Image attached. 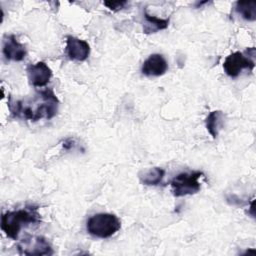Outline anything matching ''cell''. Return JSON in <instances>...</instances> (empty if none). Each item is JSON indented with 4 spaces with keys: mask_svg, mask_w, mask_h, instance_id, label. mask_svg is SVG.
Masks as SVG:
<instances>
[{
    "mask_svg": "<svg viewBox=\"0 0 256 256\" xmlns=\"http://www.w3.org/2000/svg\"><path fill=\"white\" fill-rule=\"evenodd\" d=\"M59 100L51 89L39 91L34 98L24 101L9 103L11 113L19 118L38 121L40 119H51L58 111Z\"/></svg>",
    "mask_w": 256,
    "mask_h": 256,
    "instance_id": "cell-1",
    "label": "cell"
},
{
    "mask_svg": "<svg viewBox=\"0 0 256 256\" xmlns=\"http://www.w3.org/2000/svg\"><path fill=\"white\" fill-rule=\"evenodd\" d=\"M39 221L40 215L37 212V208L30 206L4 213L1 217V229L9 238L17 240L23 227L38 223Z\"/></svg>",
    "mask_w": 256,
    "mask_h": 256,
    "instance_id": "cell-2",
    "label": "cell"
},
{
    "mask_svg": "<svg viewBox=\"0 0 256 256\" xmlns=\"http://www.w3.org/2000/svg\"><path fill=\"white\" fill-rule=\"evenodd\" d=\"M121 227L117 216L111 213H97L91 216L86 223L87 232L97 238H109Z\"/></svg>",
    "mask_w": 256,
    "mask_h": 256,
    "instance_id": "cell-3",
    "label": "cell"
},
{
    "mask_svg": "<svg viewBox=\"0 0 256 256\" xmlns=\"http://www.w3.org/2000/svg\"><path fill=\"white\" fill-rule=\"evenodd\" d=\"M247 54L236 51L231 53L226 57L223 63V68L225 73L231 77L236 78L241 74L244 69L253 70L255 67V62L253 60L255 56V49L253 47L246 50Z\"/></svg>",
    "mask_w": 256,
    "mask_h": 256,
    "instance_id": "cell-4",
    "label": "cell"
},
{
    "mask_svg": "<svg viewBox=\"0 0 256 256\" xmlns=\"http://www.w3.org/2000/svg\"><path fill=\"white\" fill-rule=\"evenodd\" d=\"M203 176V173L200 171L179 173L170 182L173 195L181 197L197 193L201 188L199 179Z\"/></svg>",
    "mask_w": 256,
    "mask_h": 256,
    "instance_id": "cell-5",
    "label": "cell"
},
{
    "mask_svg": "<svg viewBox=\"0 0 256 256\" xmlns=\"http://www.w3.org/2000/svg\"><path fill=\"white\" fill-rule=\"evenodd\" d=\"M22 255H52L54 253L50 243L42 236H29L24 238L17 246Z\"/></svg>",
    "mask_w": 256,
    "mask_h": 256,
    "instance_id": "cell-6",
    "label": "cell"
},
{
    "mask_svg": "<svg viewBox=\"0 0 256 256\" xmlns=\"http://www.w3.org/2000/svg\"><path fill=\"white\" fill-rule=\"evenodd\" d=\"M65 51L69 59L74 61H85L90 54V46L84 40L73 36H67Z\"/></svg>",
    "mask_w": 256,
    "mask_h": 256,
    "instance_id": "cell-7",
    "label": "cell"
},
{
    "mask_svg": "<svg viewBox=\"0 0 256 256\" xmlns=\"http://www.w3.org/2000/svg\"><path fill=\"white\" fill-rule=\"evenodd\" d=\"M28 79L34 87L45 86L52 77V70L45 62H37L31 64L27 68Z\"/></svg>",
    "mask_w": 256,
    "mask_h": 256,
    "instance_id": "cell-8",
    "label": "cell"
},
{
    "mask_svg": "<svg viewBox=\"0 0 256 256\" xmlns=\"http://www.w3.org/2000/svg\"><path fill=\"white\" fill-rule=\"evenodd\" d=\"M3 55L9 61H22L27 52L23 44H21L14 35H6L3 38Z\"/></svg>",
    "mask_w": 256,
    "mask_h": 256,
    "instance_id": "cell-9",
    "label": "cell"
},
{
    "mask_svg": "<svg viewBox=\"0 0 256 256\" xmlns=\"http://www.w3.org/2000/svg\"><path fill=\"white\" fill-rule=\"evenodd\" d=\"M167 69H168V63L164 58V56L158 53H154V54H151L143 62L141 67V72L148 77H151V76L158 77L165 74Z\"/></svg>",
    "mask_w": 256,
    "mask_h": 256,
    "instance_id": "cell-10",
    "label": "cell"
},
{
    "mask_svg": "<svg viewBox=\"0 0 256 256\" xmlns=\"http://www.w3.org/2000/svg\"><path fill=\"white\" fill-rule=\"evenodd\" d=\"M206 128L213 138H216L224 125V114L221 111H212L205 120Z\"/></svg>",
    "mask_w": 256,
    "mask_h": 256,
    "instance_id": "cell-11",
    "label": "cell"
},
{
    "mask_svg": "<svg viewBox=\"0 0 256 256\" xmlns=\"http://www.w3.org/2000/svg\"><path fill=\"white\" fill-rule=\"evenodd\" d=\"M165 175V170L160 167L150 168L139 174L141 183L148 186H156L162 182V179Z\"/></svg>",
    "mask_w": 256,
    "mask_h": 256,
    "instance_id": "cell-12",
    "label": "cell"
},
{
    "mask_svg": "<svg viewBox=\"0 0 256 256\" xmlns=\"http://www.w3.org/2000/svg\"><path fill=\"white\" fill-rule=\"evenodd\" d=\"M144 18H145V25L143 31L145 33H155L159 30H164L168 27L169 19H160L155 16L148 14V12L144 11Z\"/></svg>",
    "mask_w": 256,
    "mask_h": 256,
    "instance_id": "cell-13",
    "label": "cell"
},
{
    "mask_svg": "<svg viewBox=\"0 0 256 256\" xmlns=\"http://www.w3.org/2000/svg\"><path fill=\"white\" fill-rule=\"evenodd\" d=\"M235 11L247 21H254L256 19V3L254 1L236 2Z\"/></svg>",
    "mask_w": 256,
    "mask_h": 256,
    "instance_id": "cell-14",
    "label": "cell"
},
{
    "mask_svg": "<svg viewBox=\"0 0 256 256\" xmlns=\"http://www.w3.org/2000/svg\"><path fill=\"white\" fill-rule=\"evenodd\" d=\"M104 5L112 11H119L127 5V1H105Z\"/></svg>",
    "mask_w": 256,
    "mask_h": 256,
    "instance_id": "cell-15",
    "label": "cell"
}]
</instances>
